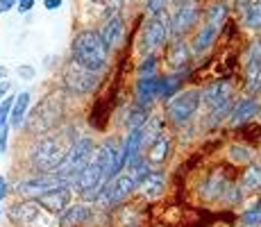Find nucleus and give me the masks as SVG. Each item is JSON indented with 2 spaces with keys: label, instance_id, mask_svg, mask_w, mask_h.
Here are the masks:
<instances>
[{
  "label": "nucleus",
  "instance_id": "1",
  "mask_svg": "<svg viewBox=\"0 0 261 227\" xmlns=\"http://www.w3.org/2000/svg\"><path fill=\"white\" fill-rule=\"evenodd\" d=\"M71 53H73V62L77 66L91 70V73H102L105 66H107V45L102 43L100 34L95 30H84L80 32L77 37L73 39L71 45Z\"/></svg>",
  "mask_w": 261,
  "mask_h": 227
},
{
  "label": "nucleus",
  "instance_id": "2",
  "mask_svg": "<svg viewBox=\"0 0 261 227\" xmlns=\"http://www.w3.org/2000/svg\"><path fill=\"white\" fill-rule=\"evenodd\" d=\"M68 148L71 145H66V141L59 139V136H43L32 150V166L41 173H53L64 161Z\"/></svg>",
  "mask_w": 261,
  "mask_h": 227
},
{
  "label": "nucleus",
  "instance_id": "3",
  "mask_svg": "<svg viewBox=\"0 0 261 227\" xmlns=\"http://www.w3.org/2000/svg\"><path fill=\"white\" fill-rule=\"evenodd\" d=\"M93 153H95L93 139L91 136H82V139L73 141L71 148H68V153H66V157H64V161L53 170V173L59 175V178H64L66 182H71L75 175H77L80 170L89 164V161H91Z\"/></svg>",
  "mask_w": 261,
  "mask_h": 227
},
{
  "label": "nucleus",
  "instance_id": "4",
  "mask_svg": "<svg viewBox=\"0 0 261 227\" xmlns=\"http://www.w3.org/2000/svg\"><path fill=\"white\" fill-rule=\"evenodd\" d=\"M200 95H202V91L187 89V91H182V93L168 98V103H166V118L170 120V123H175V125L189 123V120L195 116V112L200 109Z\"/></svg>",
  "mask_w": 261,
  "mask_h": 227
},
{
  "label": "nucleus",
  "instance_id": "5",
  "mask_svg": "<svg viewBox=\"0 0 261 227\" xmlns=\"http://www.w3.org/2000/svg\"><path fill=\"white\" fill-rule=\"evenodd\" d=\"M64 116V107L57 98H46L41 105H37V109L32 112L28 120V130L32 134H46L48 130H53L55 125H59Z\"/></svg>",
  "mask_w": 261,
  "mask_h": 227
},
{
  "label": "nucleus",
  "instance_id": "6",
  "mask_svg": "<svg viewBox=\"0 0 261 227\" xmlns=\"http://www.w3.org/2000/svg\"><path fill=\"white\" fill-rule=\"evenodd\" d=\"M168 39V23L164 16H150L143 25V32H141V53L150 55L154 53L157 48H162Z\"/></svg>",
  "mask_w": 261,
  "mask_h": 227
},
{
  "label": "nucleus",
  "instance_id": "7",
  "mask_svg": "<svg viewBox=\"0 0 261 227\" xmlns=\"http://www.w3.org/2000/svg\"><path fill=\"white\" fill-rule=\"evenodd\" d=\"M98 73H91V70L77 66L75 62H71L64 68V87L71 93H91L98 87Z\"/></svg>",
  "mask_w": 261,
  "mask_h": 227
},
{
  "label": "nucleus",
  "instance_id": "8",
  "mask_svg": "<svg viewBox=\"0 0 261 227\" xmlns=\"http://www.w3.org/2000/svg\"><path fill=\"white\" fill-rule=\"evenodd\" d=\"M137 189L132 175H116L114 180L105 182L102 193H95V200L105 205H120L127 195H132V191Z\"/></svg>",
  "mask_w": 261,
  "mask_h": 227
},
{
  "label": "nucleus",
  "instance_id": "9",
  "mask_svg": "<svg viewBox=\"0 0 261 227\" xmlns=\"http://www.w3.org/2000/svg\"><path fill=\"white\" fill-rule=\"evenodd\" d=\"M100 184H105V173H102V168H100L98 159H95V155H93L91 161L73 178V186L84 195V198H93L95 191L100 189Z\"/></svg>",
  "mask_w": 261,
  "mask_h": 227
},
{
  "label": "nucleus",
  "instance_id": "10",
  "mask_svg": "<svg viewBox=\"0 0 261 227\" xmlns=\"http://www.w3.org/2000/svg\"><path fill=\"white\" fill-rule=\"evenodd\" d=\"M64 184H71V182H66L55 173H41V175H37V178L18 182L16 191L21 195H28V198H39V195L48 193V191H53V189H59V186H64Z\"/></svg>",
  "mask_w": 261,
  "mask_h": 227
},
{
  "label": "nucleus",
  "instance_id": "11",
  "mask_svg": "<svg viewBox=\"0 0 261 227\" xmlns=\"http://www.w3.org/2000/svg\"><path fill=\"white\" fill-rule=\"evenodd\" d=\"M229 100H232V82H227V80L214 82L200 95V105H204L209 112H225Z\"/></svg>",
  "mask_w": 261,
  "mask_h": 227
},
{
  "label": "nucleus",
  "instance_id": "12",
  "mask_svg": "<svg viewBox=\"0 0 261 227\" xmlns=\"http://www.w3.org/2000/svg\"><path fill=\"white\" fill-rule=\"evenodd\" d=\"M200 16H202V9H200L198 3L191 0V3L179 5L177 12L173 14V21H170V32L175 37H184L189 30H193V25L200 21Z\"/></svg>",
  "mask_w": 261,
  "mask_h": 227
},
{
  "label": "nucleus",
  "instance_id": "13",
  "mask_svg": "<svg viewBox=\"0 0 261 227\" xmlns=\"http://www.w3.org/2000/svg\"><path fill=\"white\" fill-rule=\"evenodd\" d=\"M71 198H73L71 184H64V186H59V189L48 191V193L39 195V198H34V200H37L39 207H41L46 214L59 216V214H64V211L71 207Z\"/></svg>",
  "mask_w": 261,
  "mask_h": 227
},
{
  "label": "nucleus",
  "instance_id": "14",
  "mask_svg": "<svg viewBox=\"0 0 261 227\" xmlns=\"http://www.w3.org/2000/svg\"><path fill=\"white\" fill-rule=\"evenodd\" d=\"M43 216V209L39 207V203L34 198L30 200H23V203H16L9 209V220L16 225H23V227H32L41 220Z\"/></svg>",
  "mask_w": 261,
  "mask_h": 227
},
{
  "label": "nucleus",
  "instance_id": "15",
  "mask_svg": "<svg viewBox=\"0 0 261 227\" xmlns=\"http://www.w3.org/2000/svg\"><path fill=\"white\" fill-rule=\"evenodd\" d=\"M100 39H102V43L107 45V50H116L120 43H123V37H125V21L120 14H114V16H109L107 21L102 23V28H100Z\"/></svg>",
  "mask_w": 261,
  "mask_h": 227
},
{
  "label": "nucleus",
  "instance_id": "16",
  "mask_svg": "<svg viewBox=\"0 0 261 227\" xmlns=\"http://www.w3.org/2000/svg\"><path fill=\"white\" fill-rule=\"evenodd\" d=\"M148 155H145V161L152 166H159L168 159L170 155V148H173V139H170L168 132H159V134H152L148 139Z\"/></svg>",
  "mask_w": 261,
  "mask_h": 227
},
{
  "label": "nucleus",
  "instance_id": "17",
  "mask_svg": "<svg viewBox=\"0 0 261 227\" xmlns=\"http://www.w3.org/2000/svg\"><path fill=\"white\" fill-rule=\"evenodd\" d=\"M191 62V45L184 41L182 37H175L173 41H170L168 50H166V64L170 70H175V73H179V70H184L189 66Z\"/></svg>",
  "mask_w": 261,
  "mask_h": 227
},
{
  "label": "nucleus",
  "instance_id": "18",
  "mask_svg": "<svg viewBox=\"0 0 261 227\" xmlns=\"http://www.w3.org/2000/svg\"><path fill=\"white\" fill-rule=\"evenodd\" d=\"M164 89V75H152V78H139L137 82V100L141 107L152 105L157 98H162Z\"/></svg>",
  "mask_w": 261,
  "mask_h": 227
},
{
  "label": "nucleus",
  "instance_id": "19",
  "mask_svg": "<svg viewBox=\"0 0 261 227\" xmlns=\"http://www.w3.org/2000/svg\"><path fill=\"white\" fill-rule=\"evenodd\" d=\"M245 80H248L250 89H257L261 84V39L252 41L248 50V59H245Z\"/></svg>",
  "mask_w": 261,
  "mask_h": 227
},
{
  "label": "nucleus",
  "instance_id": "20",
  "mask_svg": "<svg viewBox=\"0 0 261 227\" xmlns=\"http://www.w3.org/2000/svg\"><path fill=\"white\" fill-rule=\"evenodd\" d=\"M93 216V209L89 205H73L64 214L57 216V227H82Z\"/></svg>",
  "mask_w": 261,
  "mask_h": 227
},
{
  "label": "nucleus",
  "instance_id": "21",
  "mask_svg": "<svg viewBox=\"0 0 261 227\" xmlns=\"http://www.w3.org/2000/svg\"><path fill=\"white\" fill-rule=\"evenodd\" d=\"M164 186H166L164 175L157 173V170H150L148 175H143V178L137 182V189H134V191H139L143 198L154 200V198H159V195L164 193Z\"/></svg>",
  "mask_w": 261,
  "mask_h": 227
},
{
  "label": "nucleus",
  "instance_id": "22",
  "mask_svg": "<svg viewBox=\"0 0 261 227\" xmlns=\"http://www.w3.org/2000/svg\"><path fill=\"white\" fill-rule=\"evenodd\" d=\"M259 114V103L254 98H243L234 105L232 114H229V125H243L250 123L254 116Z\"/></svg>",
  "mask_w": 261,
  "mask_h": 227
},
{
  "label": "nucleus",
  "instance_id": "23",
  "mask_svg": "<svg viewBox=\"0 0 261 227\" xmlns=\"http://www.w3.org/2000/svg\"><path fill=\"white\" fill-rule=\"evenodd\" d=\"M218 32H220V28H218V25H214V23H207L204 28H200L198 34H195V39H193V45H191V53H193V55L207 53V50L214 45Z\"/></svg>",
  "mask_w": 261,
  "mask_h": 227
},
{
  "label": "nucleus",
  "instance_id": "24",
  "mask_svg": "<svg viewBox=\"0 0 261 227\" xmlns=\"http://www.w3.org/2000/svg\"><path fill=\"white\" fill-rule=\"evenodd\" d=\"M261 191V164H248L241 175V193H257Z\"/></svg>",
  "mask_w": 261,
  "mask_h": 227
},
{
  "label": "nucleus",
  "instance_id": "25",
  "mask_svg": "<svg viewBox=\"0 0 261 227\" xmlns=\"http://www.w3.org/2000/svg\"><path fill=\"white\" fill-rule=\"evenodd\" d=\"M225 186H227V180H225V175L216 170V173L209 175L207 182L202 184V195L207 200H216V198H220V195H223Z\"/></svg>",
  "mask_w": 261,
  "mask_h": 227
},
{
  "label": "nucleus",
  "instance_id": "26",
  "mask_svg": "<svg viewBox=\"0 0 261 227\" xmlns=\"http://www.w3.org/2000/svg\"><path fill=\"white\" fill-rule=\"evenodd\" d=\"M30 100H32L30 91H23V93H18L16 98H14V107H12V114H9V120H12L14 128H21L23 125L25 114H28V107H30Z\"/></svg>",
  "mask_w": 261,
  "mask_h": 227
},
{
  "label": "nucleus",
  "instance_id": "27",
  "mask_svg": "<svg viewBox=\"0 0 261 227\" xmlns=\"http://www.w3.org/2000/svg\"><path fill=\"white\" fill-rule=\"evenodd\" d=\"M245 28L250 30H261V0H248L245 5V18H243Z\"/></svg>",
  "mask_w": 261,
  "mask_h": 227
},
{
  "label": "nucleus",
  "instance_id": "28",
  "mask_svg": "<svg viewBox=\"0 0 261 227\" xmlns=\"http://www.w3.org/2000/svg\"><path fill=\"white\" fill-rule=\"evenodd\" d=\"M227 16V3H212L207 9H204V18L207 23H214V25H220Z\"/></svg>",
  "mask_w": 261,
  "mask_h": 227
},
{
  "label": "nucleus",
  "instance_id": "29",
  "mask_svg": "<svg viewBox=\"0 0 261 227\" xmlns=\"http://www.w3.org/2000/svg\"><path fill=\"white\" fill-rule=\"evenodd\" d=\"M227 155L234 164H252L254 159V153L250 148H245V145H229Z\"/></svg>",
  "mask_w": 261,
  "mask_h": 227
},
{
  "label": "nucleus",
  "instance_id": "30",
  "mask_svg": "<svg viewBox=\"0 0 261 227\" xmlns=\"http://www.w3.org/2000/svg\"><path fill=\"white\" fill-rule=\"evenodd\" d=\"M241 220H243L245 227H261V200H257L250 209H245Z\"/></svg>",
  "mask_w": 261,
  "mask_h": 227
},
{
  "label": "nucleus",
  "instance_id": "31",
  "mask_svg": "<svg viewBox=\"0 0 261 227\" xmlns=\"http://www.w3.org/2000/svg\"><path fill=\"white\" fill-rule=\"evenodd\" d=\"M145 123H148V107H141V105H137V107H134L132 112H129V118H127L129 130L143 128Z\"/></svg>",
  "mask_w": 261,
  "mask_h": 227
},
{
  "label": "nucleus",
  "instance_id": "32",
  "mask_svg": "<svg viewBox=\"0 0 261 227\" xmlns=\"http://www.w3.org/2000/svg\"><path fill=\"white\" fill-rule=\"evenodd\" d=\"M157 53H150V55H145V59H143V64L139 66V75L141 78H152V75H157Z\"/></svg>",
  "mask_w": 261,
  "mask_h": 227
},
{
  "label": "nucleus",
  "instance_id": "33",
  "mask_svg": "<svg viewBox=\"0 0 261 227\" xmlns=\"http://www.w3.org/2000/svg\"><path fill=\"white\" fill-rule=\"evenodd\" d=\"M12 107H14V95H5L0 100V130L7 128V120H9V114H12Z\"/></svg>",
  "mask_w": 261,
  "mask_h": 227
},
{
  "label": "nucleus",
  "instance_id": "34",
  "mask_svg": "<svg viewBox=\"0 0 261 227\" xmlns=\"http://www.w3.org/2000/svg\"><path fill=\"white\" fill-rule=\"evenodd\" d=\"M168 3H170V0H148V5H145V7H148L150 16H159V14L166 9Z\"/></svg>",
  "mask_w": 261,
  "mask_h": 227
},
{
  "label": "nucleus",
  "instance_id": "35",
  "mask_svg": "<svg viewBox=\"0 0 261 227\" xmlns=\"http://www.w3.org/2000/svg\"><path fill=\"white\" fill-rule=\"evenodd\" d=\"M16 5H18V12H21V14H28L30 9L34 7V0H18Z\"/></svg>",
  "mask_w": 261,
  "mask_h": 227
},
{
  "label": "nucleus",
  "instance_id": "36",
  "mask_svg": "<svg viewBox=\"0 0 261 227\" xmlns=\"http://www.w3.org/2000/svg\"><path fill=\"white\" fill-rule=\"evenodd\" d=\"M18 75L25 80H32L34 78V68H30V66H18Z\"/></svg>",
  "mask_w": 261,
  "mask_h": 227
},
{
  "label": "nucleus",
  "instance_id": "37",
  "mask_svg": "<svg viewBox=\"0 0 261 227\" xmlns=\"http://www.w3.org/2000/svg\"><path fill=\"white\" fill-rule=\"evenodd\" d=\"M5 150H7V128L0 130V155H5Z\"/></svg>",
  "mask_w": 261,
  "mask_h": 227
},
{
  "label": "nucleus",
  "instance_id": "38",
  "mask_svg": "<svg viewBox=\"0 0 261 227\" xmlns=\"http://www.w3.org/2000/svg\"><path fill=\"white\" fill-rule=\"evenodd\" d=\"M16 3H18V0H0V14L9 12V9H12Z\"/></svg>",
  "mask_w": 261,
  "mask_h": 227
},
{
  "label": "nucleus",
  "instance_id": "39",
  "mask_svg": "<svg viewBox=\"0 0 261 227\" xmlns=\"http://www.w3.org/2000/svg\"><path fill=\"white\" fill-rule=\"evenodd\" d=\"M7 193H9V184H7V180L0 175V200H3Z\"/></svg>",
  "mask_w": 261,
  "mask_h": 227
},
{
  "label": "nucleus",
  "instance_id": "40",
  "mask_svg": "<svg viewBox=\"0 0 261 227\" xmlns=\"http://www.w3.org/2000/svg\"><path fill=\"white\" fill-rule=\"evenodd\" d=\"M123 3H125V0H107L109 12H116V9H120V7H123Z\"/></svg>",
  "mask_w": 261,
  "mask_h": 227
},
{
  "label": "nucleus",
  "instance_id": "41",
  "mask_svg": "<svg viewBox=\"0 0 261 227\" xmlns=\"http://www.w3.org/2000/svg\"><path fill=\"white\" fill-rule=\"evenodd\" d=\"M46 9H57V7H62V0H46Z\"/></svg>",
  "mask_w": 261,
  "mask_h": 227
},
{
  "label": "nucleus",
  "instance_id": "42",
  "mask_svg": "<svg viewBox=\"0 0 261 227\" xmlns=\"http://www.w3.org/2000/svg\"><path fill=\"white\" fill-rule=\"evenodd\" d=\"M7 91H9V82H0V100L7 95Z\"/></svg>",
  "mask_w": 261,
  "mask_h": 227
},
{
  "label": "nucleus",
  "instance_id": "43",
  "mask_svg": "<svg viewBox=\"0 0 261 227\" xmlns=\"http://www.w3.org/2000/svg\"><path fill=\"white\" fill-rule=\"evenodd\" d=\"M5 75H7V68H5V66H0V82H3V80H5Z\"/></svg>",
  "mask_w": 261,
  "mask_h": 227
},
{
  "label": "nucleus",
  "instance_id": "44",
  "mask_svg": "<svg viewBox=\"0 0 261 227\" xmlns=\"http://www.w3.org/2000/svg\"><path fill=\"white\" fill-rule=\"evenodd\" d=\"M173 3H177V5H184V3H191V0H173Z\"/></svg>",
  "mask_w": 261,
  "mask_h": 227
}]
</instances>
